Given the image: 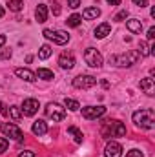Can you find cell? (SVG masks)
<instances>
[{"label": "cell", "mask_w": 155, "mask_h": 157, "mask_svg": "<svg viewBox=\"0 0 155 157\" xmlns=\"http://www.w3.org/2000/svg\"><path fill=\"white\" fill-rule=\"evenodd\" d=\"M104 113H106V108L104 106H86V108H82V117L88 119V121L102 117Z\"/></svg>", "instance_id": "10"}, {"label": "cell", "mask_w": 155, "mask_h": 157, "mask_svg": "<svg viewBox=\"0 0 155 157\" xmlns=\"http://www.w3.org/2000/svg\"><path fill=\"white\" fill-rule=\"evenodd\" d=\"M124 18H128V11H126V9H122V11H119V13L115 15V18H113V20H117V22H122Z\"/></svg>", "instance_id": "28"}, {"label": "cell", "mask_w": 155, "mask_h": 157, "mask_svg": "<svg viewBox=\"0 0 155 157\" xmlns=\"http://www.w3.org/2000/svg\"><path fill=\"white\" fill-rule=\"evenodd\" d=\"M106 2H108L110 6H119V4H120V0H106Z\"/></svg>", "instance_id": "38"}, {"label": "cell", "mask_w": 155, "mask_h": 157, "mask_svg": "<svg viewBox=\"0 0 155 157\" xmlns=\"http://www.w3.org/2000/svg\"><path fill=\"white\" fill-rule=\"evenodd\" d=\"M139 59H141L139 51L131 49V51H126V53H120V55H113V57H110V62H112L113 66H117V68H130V66L137 64Z\"/></svg>", "instance_id": "3"}, {"label": "cell", "mask_w": 155, "mask_h": 157, "mask_svg": "<svg viewBox=\"0 0 155 157\" xmlns=\"http://www.w3.org/2000/svg\"><path fill=\"white\" fill-rule=\"evenodd\" d=\"M97 84V78L93 75H78V77L73 78V86L77 90H89Z\"/></svg>", "instance_id": "8"}, {"label": "cell", "mask_w": 155, "mask_h": 157, "mask_svg": "<svg viewBox=\"0 0 155 157\" xmlns=\"http://www.w3.org/2000/svg\"><path fill=\"white\" fill-rule=\"evenodd\" d=\"M100 135L104 139H112V137H124L126 135V126L115 121V119H108V121H102L100 122Z\"/></svg>", "instance_id": "1"}, {"label": "cell", "mask_w": 155, "mask_h": 157, "mask_svg": "<svg viewBox=\"0 0 155 157\" xmlns=\"http://www.w3.org/2000/svg\"><path fill=\"white\" fill-rule=\"evenodd\" d=\"M126 28H128L131 33H141V31H142V22H141L139 18H130V20L126 22Z\"/></svg>", "instance_id": "18"}, {"label": "cell", "mask_w": 155, "mask_h": 157, "mask_svg": "<svg viewBox=\"0 0 155 157\" xmlns=\"http://www.w3.org/2000/svg\"><path fill=\"white\" fill-rule=\"evenodd\" d=\"M84 60H86V64L91 66V68H100V66H102V55H100L95 48H88V49L84 51Z\"/></svg>", "instance_id": "6"}, {"label": "cell", "mask_w": 155, "mask_h": 157, "mask_svg": "<svg viewBox=\"0 0 155 157\" xmlns=\"http://www.w3.org/2000/svg\"><path fill=\"white\" fill-rule=\"evenodd\" d=\"M0 115H4V117H7V106L0 101Z\"/></svg>", "instance_id": "34"}, {"label": "cell", "mask_w": 155, "mask_h": 157, "mask_svg": "<svg viewBox=\"0 0 155 157\" xmlns=\"http://www.w3.org/2000/svg\"><path fill=\"white\" fill-rule=\"evenodd\" d=\"M153 39H155V28H150V29H148V40L152 42Z\"/></svg>", "instance_id": "36"}, {"label": "cell", "mask_w": 155, "mask_h": 157, "mask_svg": "<svg viewBox=\"0 0 155 157\" xmlns=\"http://www.w3.org/2000/svg\"><path fill=\"white\" fill-rule=\"evenodd\" d=\"M51 11H53V15H60V6H59V2H51Z\"/></svg>", "instance_id": "31"}, {"label": "cell", "mask_w": 155, "mask_h": 157, "mask_svg": "<svg viewBox=\"0 0 155 157\" xmlns=\"http://www.w3.org/2000/svg\"><path fill=\"white\" fill-rule=\"evenodd\" d=\"M59 66H60L62 70H71V68L75 66V57H73V53H68V51L60 53V57H59Z\"/></svg>", "instance_id": "11"}, {"label": "cell", "mask_w": 155, "mask_h": 157, "mask_svg": "<svg viewBox=\"0 0 155 157\" xmlns=\"http://www.w3.org/2000/svg\"><path fill=\"white\" fill-rule=\"evenodd\" d=\"M80 20H82V17H80V15H77V13H73V15H71L66 22H68V26H70V28H77L78 24H80Z\"/></svg>", "instance_id": "25"}, {"label": "cell", "mask_w": 155, "mask_h": 157, "mask_svg": "<svg viewBox=\"0 0 155 157\" xmlns=\"http://www.w3.org/2000/svg\"><path fill=\"white\" fill-rule=\"evenodd\" d=\"M46 115L51 119L53 122H60L66 119V108H62L57 102H47L46 104Z\"/></svg>", "instance_id": "4"}, {"label": "cell", "mask_w": 155, "mask_h": 157, "mask_svg": "<svg viewBox=\"0 0 155 157\" xmlns=\"http://www.w3.org/2000/svg\"><path fill=\"white\" fill-rule=\"evenodd\" d=\"M39 108H40V102L37 99H26V101L22 102L20 112H22V115H26V117H33V115L39 112Z\"/></svg>", "instance_id": "9"}, {"label": "cell", "mask_w": 155, "mask_h": 157, "mask_svg": "<svg viewBox=\"0 0 155 157\" xmlns=\"http://www.w3.org/2000/svg\"><path fill=\"white\" fill-rule=\"evenodd\" d=\"M6 35H0V48H2V46H4V44H6Z\"/></svg>", "instance_id": "39"}, {"label": "cell", "mask_w": 155, "mask_h": 157, "mask_svg": "<svg viewBox=\"0 0 155 157\" xmlns=\"http://www.w3.org/2000/svg\"><path fill=\"white\" fill-rule=\"evenodd\" d=\"M104 155L106 157H120L122 155V146L117 141H110L104 148Z\"/></svg>", "instance_id": "12"}, {"label": "cell", "mask_w": 155, "mask_h": 157, "mask_svg": "<svg viewBox=\"0 0 155 157\" xmlns=\"http://www.w3.org/2000/svg\"><path fill=\"white\" fill-rule=\"evenodd\" d=\"M7 115L13 119L15 122H18V121L22 119V112H20V108H18V106H11V108L7 110Z\"/></svg>", "instance_id": "22"}, {"label": "cell", "mask_w": 155, "mask_h": 157, "mask_svg": "<svg viewBox=\"0 0 155 157\" xmlns=\"http://www.w3.org/2000/svg\"><path fill=\"white\" fill-rule=\"evenodd\" d=\"M4 15H6V11H4V7H2V6H0V18H2V17H4Z\"/></svg>", "instance_id": "40"}, {"label": "cell", "mask_w": 155, "mask_h": 157, "mask_svg": "<svg viewBox=\"0 0 155 157\" xmlns=\"http://www.w3.org/2000/svg\"><path fill=\"white\" fill-rule=\"evenodd\" d=\"M82 17H84L86 20L99 18V17H100V9H99V7H86V9L82 11Z\"/></svg>", "instance_id": "19"}, {"label": "cell", "mask_w": 155, "mask_h": 157, "mask_svg": "<svg viewBox=\"0 0 155 157\" xmlns=\"http://www.w3.org/2000/svg\"><path fill=\"white\" fill-rule=\"evenodd\" d=\"M133 122H135V126H139L142 130H152V128H155V112L152 108L137 110L133 113Z\"/></svg>", "instance_id": "2"}, {"label": "cell", "mask_w": 155, "mask_h": 157, "mask_svg": "<svg viewBox=\"0 0 155 157\" xmlns=\"http://www.w3.org/2000/svg\"><path fill=\"white\" fill-rule=\"evenodd\" d=\"M44 37L47 40H53L55 44H66V42H70V35L66 33V31H59V29H44V33H42Z\"/></svg>", "instance_id": "7"}, {"label": "cell", "mask_w": 155, "mask_h": 157, "mask_svg": "<svg viewBox=\"0 0 155 157\" xmlns=\"http://www.w3.org/2000/svg\"><path fill=\"white\" fill-rule=\"evenodd\" d=\"M68 6H70L71 9H77L78 6H80V0H68Z\"/></svg>", "instance_id": "32"}, {"label": "cell", "mask_w": 155, "mask_h": 157, "mask_svg": "<svg viewBox=\"0 0 155 157\" xmlns=\"http://www.w3.org/2000/svg\"><path fill=\"white\" fill-rule=\"evenodd\" d=\"M110 31H112V26L108 22H102L95 28V39H104V37L110 35Z\"/></svg>", "instance_id": "15"}, {"label": "cell", "mask_w": 155, "mask_h": 157, "mask_svg": "<svg viewBox=\"0 0 155 157\" xmlns=\"http://www.w3.org/2000/svg\"><path fill=\"white\" fill-rule=\"evenodd\" d=\"M7 7H9V11H15L17 13V11H20L24 7V2L22 0H9L7 2Z\"/></svg>", "instance_id": "23"}, {"label": "cell", "mask_w": 155, "mask_h": 157, "mask_svg": "<svg viewBox=\"0 0 155 157\" xmlns=\"http://www.w3.org/2000/svg\"><path fill=\"white\" fill-rule=\"evenodd\" d=\"M126 157H144V154H142L141 150H135V148H133V150H130V152L126 154Z\"/></svg>", "instance_id": "30"}, {"label": "cell", "mask_w": 155, "mask_h": 157, "mask_svg": "<svg viewBox=\"0 0 155 157\" xmlns=\"http://www.w3.org/2000/svg\"><path fill=\"white\" fill-rule=\"evenodd\" d=\"M49 55H51V46L44 44V46L40 48V51H39V59H42V60H44V59H47Z\"/></svg>", "instance_id": "27"}, {"label": "cell", "mask_w": 155, "mask_h": 157, "mask_svg": "<svg viewBox=\"0 0 155 157\" xmlns=\"http://www.w3.org/2000/svg\"><path fill=\"white\" fill-rule=\"evenodd\" d=\"M7 146H9V143H7V139H4V137H0V154H4V152H7Z\"/></svg>", "instance_id": "29"}, {"label": "cell", "mask_w": 155, "mask_h": 157, "mask_svg": "<svg viewBox=\"0 0 155 157\" xmlns=\"http://www.w3.org/2000/svg\"><path fill=\"white\" fill-rule=\"evenodd\" d=\"M35 18H37V22H40V24H44V22L47 20V6H46V4H39V6H37V9H35Z\"/></svg>", "instance_id": "16"}, {"label": "cell", "mask_w": 155, "mask_h": 157, "mask_svg": "<svg viewBox=\"0 0 155 157\" xmlns=\"http://www.w3.org/2000/svg\"><path fill=\"white\" fill-rule=\"evenodd\" d=\"M9 57H11V49H4V51L0 53V59H2V60H6V59H9Z\"/></svg>", "instance_id": "33"}, {"label": "cell", "mask_w": 155, "mask_h": 157, "mask_svg": "<svg viewBox=\"0 0 155 157\" xmlns=\"http://www.w3.org/2000/svg\"><path fill=\"white\" fill-rule=\"evenodd\" d=\"M139 88L146 93V95H155V80L152 77H146V78H142L141 82H139Z\"/></svg>", "instance_id": "13"}, {"label": "cell", "mask_w": 155, "mask_h": 157, "mask_svg": "<svg viewBox=\"0 0 155 157\" xmlns=\"http://www.w3.org/2000/svg\"><path fill=\"white\" fill-rule=\"evenodd\" d=\"M31 132H33V133H35V135H46V133H47V124H46V122H44V121H35V122H33V126H31Z\"/></svg>", "instance_id": "17"}, {"label": "cell", "mask_w": 155, "mask_h": 157, "mask_svg": "<svg viewBox=\"0 0 155 157\" xmlns=\"http://www.w3.org/2000/svg\"><path fill=\"white\" fill-rule=\"evenodd\" d=\"M68 132L73 135V139H75V143H77V144H80V143L84 141V135H82V132L78 130L77 126H70V128H68Z\"/></svg>", "instance_id": "21"}, {"label": "cell", "mask_w": 155, "mask_h": 157, "mask_svg": "<svg viewBox=\"0 0 155 157\" xmlns=\"http://www.w3.org/2000/svg\"><path fill=\"white\" fill-rule=\"evenodd\" d=\"M18 157H35V152H31V150H26V152H22Z\"/></svg>", "instance_id": "37"}, {"label": "cell", "mask_w": 155, "mask_h": 157, "mask_svg": "<svg viewBox=\"0 0 155 157\" xmlns=\"http://www.w3.org/2000/svg\"><path fill=\"white\" fill-rule=\"evenodd\" d=\"M37 77H39V78H44V80H53V78H55V73H53L51 70H47V68H39V71H37Z\"/></svg>", "instance_id": "20"}, {"label": "cell", "mask_w": 155, "mask_h": 157, "mask_svg": "<svg viewBox=\"0 0 155 157\" xmlns=\"http://www.w3.org/2000/svg\"><path fill=\"white\" fill-rule=\"evenodd\" d=\"M148 2H150V0H133V4H135V6H139V7H146V6H148Z\"/></svg>", "instance_id": "35"}, {"label": "cell", "mask_w": 155, "mask_h": 157, "mask_svg": "<svg viewBox=\"0 0 155 157\" xmlns=\"http://www.w3.org/2000/svg\"><path fill=\"white\" fill-rule=\"evenodd\" d=\"M15 75L18 78H22V80H26V82H35V80H37V78H35L37 75H35L33 71H29L28 68H17V70H15Z\"/></svg>", "instance_id": "14"}, {"label": "cell", "mask_w": 155, "mask_h": 157, "mask_svg": "<svg viewBox=\"0 0 155 157\" xmlns=\"http://www.w3.org/2000/svg\"><path fill=\"white\" fill-rule=\"evenodd\" d=\"M150 49H152V48H150L146 42H142V40H141V44H139V55H141V57H148V55H152V53H150Z\"/></svg>", "instance_id": "26"}, {"label": "cell", "mask_w": 155, "mask_h": 157, "mask_svg": "<svg viewBox=\"0 0 155 157\" xmlns=\"http://www.w3.org/2000/svg\"><path fill=\"white\" fill-rule=\"evenodd\" d=\"M64 106H66L68 110H71V112H77L78 108H80V104H78L75 99H68V97L64 99Z\"/></svg>", "instance_id": "24"}, {"label": "cell", "mask_w": 155, "mask_h": 157, "mask_svg": "<svg viewBox=\"0 0 155 157\" xmlns=\"http://www.w3.org/2000/svg\"><path fill=\"white\" fill-rule=\"evenodd\" d=\"M0 128H2V132H4L7 137H11L13 141H17V143H22V141H24V132H22L17 124H13V122H4Z\"/></svg>", "instance_id": "5"}]
</instances>
